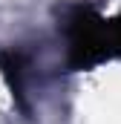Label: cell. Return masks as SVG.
Returning <instances> with one entry per match:
<instances>
[{
	"label": "cell",
	"instance_id": "cell-1",
	"mask_svg": "<svg viewBox=\"0 0 121 124\" xmlns=\"http://www.w3.org/2000/svg\"><path fill=\"white\" fill-rule=\"evenodd\" d=\"M69 63L87 69L107 58H121V17L107 20L90 6H75L66 17Z\"/></svg>",
	"mask_w": 121,
	"mask_h": 124
},
{
	"label": "cell",
	"instance_id": "cell-2",
	"mask_svg": "<svg viewBox=\"0 0 121 124\" xmlns=\"http://www.w3.org/2000/svg\"><path fill=\"white\" fill-rule=\"evenodd\" d=\"M0 72L9 84L12 95L17 101H23V61L17 52H0Z\"/></svg>",
	"mask_w": 121,
	"mask_h": 124
}]
</instances>
